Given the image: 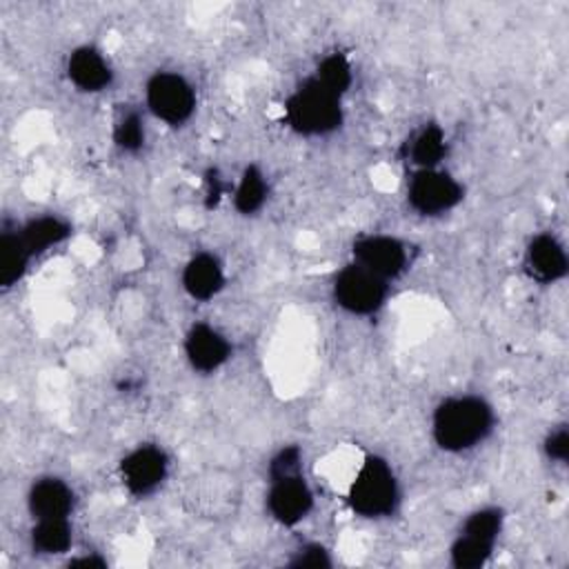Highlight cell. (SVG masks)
I'll list each match as a JSON object with an SVG mask.
<instances>
[{"label":"cell","mask_w":569,"mask_h":569,"mask_svg":"<svg viewBox=\"0 0 569 569\" xmlns=\"http://www.w3.org/2000/svg\"><path fill=\"white\" fill-rule=\"evenodd\" d=\"M505 527H507L505 507L489 502V505H478L471 511H467L456 531L487 540L491 545H498L505 533Z\"/></svg>","instance_id":"obj_23"},{"label":"cell","mask_w":569,"mask_h":569,"mask_svg":"<svg viewBox=\"0 0 569 569\" xmlns=\"http://www.w3.org/2000/svg\"><path fill=\"white\" fill-rule=\"evenodd\" d=\"M282 120L298 138H329L345 127V98L327 91L311 76H307L287 93L282 102Z\"/></svg>","instance_id":"obj_3"},{"label":"cell","mask_w":569,"mask_h":569,"mask_svg":"<svg viewBox=\"0 0 569 569\" xmlns=\"http://www.w3.org/2000/svg\"><path fill=\"white\" fill-rule=\"evenodd\" d=\"M349 511L367 522L393 518L402 507V482L393 462L378 451H362L342 487Z\"/></svg>","instance_id":"obj_2"},{"label":"cell","mask_w":569,"mask_h":569,"mask_svg":"<svg viewBox=\"0 0 569 569\" xmlns=\"http://www.w3.org/2000/svg\"><path fill=\"white\" fill-rule=\"evenodd\" d=\"M289 567H318V569H325V567H331L333 565V558H331V549L325 545V542H318V540H305L300 542L289 560H287Z\"/></svg>","instance_id":"obj_27"},{"label":"cell","mask_w":569,"mask_h":569,"mask_svg":"<svg viewBox=\"0 0 569 569\" xmlns=\"http://www.w3.org/2000/svg\"><path fill=\"white\" fill-rule=\"evenodd\" d=\"M142 107L156 122L180 129L198 111V89L189 76L178 69H156L142 87Z\"/></svg>","instance_id":"obj_5"},{"label":"cell","mask_w":569,"mask_h":569,"mask_svg":"<svg viewBox=\"0 0 569 569\" xmlns=\"http://www.w3.org/2000/svg\"><path fill=\"white\" fill-rule=\"evenodd\" d=\"M496 547L498 545H491L487 540L456 531L447 547L449 565L456 569H480L493 558Z\"/></svg>","instance_id":"obj_24"},{"label":"cell","mask_w":569,"mask_h":569,"mask_svg":"<svg viewBox=\"0 0 569 569\" xmlns=\"http://www.w3.org/2000/svg\"><path fill=\"white\" fill-rule=\"evenodd\" d=\"M64 78L82 96H102L116 82L111 58L93 42H80L64 56Z\"/></svg>","instance_id":"obj_12"},{"label":"cell","mask_w":569,"mask_h":569,"mask_svg":"<svg viewBox=\"0 0 569 569\" xmlns=\"http://www.w3.org/2000/svg\"><path fill=\"white\" fill-rule=\"evenodd\" d=\"M462 180L447 167L416 169L405 180V202L422 220H438L453 213L465 202Z\"/></svg>","instance_id":"obj_7"},{"label":"cell","mask_w":569,"mask_h":569,"mask_svg":"<svg viewBox=\"0 0 569 569\" xmlns=\"http://www.w3.org/2000/svg\"><path fill=\"white\" fill-rule=\"evenodd\" d=\"M305 460H307L305 449L298 442L280 445L271 451V456L264 462V480L291 476V473H302V471H307Z\"/></svg>","instance_id":"obj_25"},{"label":"cell","mask_w":569,"mask_h":569,"mask_svg":"<svg viewBox=\"0 0 569 569\" xmlns=\"http://www.w3.org/2000/svg\"><path fill=\"white\" fill-rule=\"evenodd\" d=\"M264 513L282 529L300 527L316 509V489L307 471L264 480Z\"/></svg>","instance_id":"obj_10"},{"label":"cell","mask_w":569,"mask_h":569,"mask_svg":"<svg viewBox=\"0 0 569 569\" xmlns=\"http://www.w3.org/2000/svg\"><path fill=\"white\" fill-rule=\"evenodd\" d=\"M69 565L71 567H78V565H82V567H107L109 562H107V558L104 556H100V553H82V556H73V558H69Z\"/></svg>","instance_id":"obj_29"},{"label":"cell","mask_w":569,"mask_h":569,"mask_svg":"<svg viewBox=\"0 0 569 569\" xmlns=\"http://www.w3.org/2000/svg\"><path fill=\"white\" fill-rule=\"evenodd\" d=\"M449 151H451L449 133L436 120H427V122L418 124L400 142V158L409 167V171L445 167Z\"/></svg>","instance_id":"obj_16"},{"label":"cell","mask_w":569,"mask_h":569,"mask_svg":"<svg viewBox=\"0 0 569 569\" xmlns=\"http://www.w3.org/2000/svg\"><path fill=\"white\" fill-rule=\"evenodd\" d=\"M496 427V407L478 391L442 396L429 416L431 442L447 456H465L480 449L493 436Z\"/></svg>","instance_id":"obj_1"},{"label":"cell","mask_w":569,"mask_h":569,"mask_svg":"<svg viewBox=\"0 0 569 569\" xmlns=\"http://www.w3.org/2000/svg\"><path fill=\"white\" fill-rule=\"evenodd\" d=\"M231 191V184L220 176L218 169H209L204 176V200L209 209H216Z\"/></svg>","instance_id":"obj_28"},{"label":"cell","mask_w":569,"mask_h":569,"mask_svg":"<svg viewBox=\"0 0 569 569\" xmlns=\"http://www.w3.org/2000/svg\"><path fill=\"white\" fill-rule=\"evenodd\" d=\"M242 502V485L236 473L227 469H200L191 473L180 487L182 509L198 520L233 518Z\"/></svg>","instance_id":"obj_4"},{"label":"cell","mask_w":569,"mask_h":569,"mask_svg":"<svg viewBox=\"0 0 569 569\" xmlns=\"http://www.w3.org/2000/svg\"><path fill=\"white\" fill-rule=\"evenodd\" d=\"M540 451L549 465L567 467V460H569V427H567V422L551 425L545 431V436L540 440Z\"/></svg>","instance_id":"obj_26"},{"label":"cell","mask_w":569,"mask_h":569,"mask_svg":"<svg viewBox=\"0 0 569 569\" xmlns=\"http://www.w3.org/2000/svg\"><path fill=\"white\" fill-rule=\"evenodd\" d=\"M269 198H271L269 173L258 162L244 164L238 178L231 182V191H229L233 211L242 218H253L267 207Z\"/></svg>","instance_id":"obj_18"},{"label":"cell","mask_w":569,"mask_h":569,"mask_svg":"<svg viewBox=\"0 0 569 569\" xmlns=\"http://www.w3.org/2000/svg\"><path fill=\"white\" fill-rule=\"evenodd\" d=\"M147 118L149 116L140 104H122L116 109L109 127V138L122 156H138L144 151L149 140Z\"/></svg>","instance_id":"obj_19"},{"label":"cell","mask_w":569,"mask_h":569,"mask_svg":"<svg viewBox=\"0 0 569 569\" xmlns=\"http://www.w3.org/2000/svg\"><path fill=\"white\" fill-rule=\"evenodd\" d=\"M24 507L31 520L73 518L78 493L73 485L58 473L36 476L24 493Z\"/></svg>","instance_id":"obj_14"},{"label":"cell","mask_w":569,"mask_h":569,"mask_svg":"<svg viewBox=\"0 0 569 569\" xmlns=\"http://www.w3.org/2000/svg\"><path fill=\"white\" fill-rule=\"evenodd\" d=\"M13 229L33 260H40L42 256L62 247L73 236L71 220L51 211L33 213L24 220H18L13 222Z\"/></svg>","instance_id":"obj_17"},{"label":"cell","mask_w":569,"mask_h":569,"mask_svg":"<svg viewBox=\"0 0 569 569\" xmlns=\"http://www.w3.org/2000/svg\"><path fill=\"white\" fill-rule=\"evenodd\" d=\"M227 264L224 260L211 251L200 249L193 251L180 267V289L193 302H211L227 287Z\"/></svg>","instance_id":"obj_15"},{"label":"cell","mask_w":569,"mask_h":569,"mask_svg":"<svg viewBox=\"0 0 569 569\" xmlns=\"http://www.w3.org/2000/svg\"><path fill=\"white\" fill-rule=\"evenodd\" d=\"M520 264L531 282L553 287L569 273V253L562 238L556 231L545 229L527 240Z\"/></svg>","instance_id":"obj_13"},{"label":"cell","mask_w":569,"mask_h":569,"mask_svg":"<svg viewBox=\"0 0 569 569\" xmlns=\"http://www.w3.org/2000/svg\"><path fill=\"white\" fill-rule=\"evenodd\" d=\"M27 542L31 553L42 558L67 556L76 542V529L71 518H53V520H31Z\"/></svg>","instance_id":"obj_20"},{"label":"cell","mask_w":569,"mask_h":569,"mask_svg":"<svg viewBox=\"0 0 569 569\" xmlns=\"http://www.w3.org/2000/svg\"><path fill=\"white\" fill-rule=\"evenodd\" d=\"M349 260L393 284L413 267L416 247L391 231H362L349 244Z\"/></svg>","instance_id":"obj_8"},{"label":"cell","mask_w":569,"mask_h":569,"mask_svg":"<svg viewBox=\"0 0 569 569\" xmlns=\"http://www.w3.org/2000/svg\"><path fill=\"white\" fill-rule=\"evenodd\" d=\"M309 76L318 84H322L327 91H331L340 98H347L356 82L353 62H351L349 53H345L342 49H331V51L322 53Z\"/></svg>","instance_id":"obj_22"},{"label":"cell","mask_w":569,"mask_h":569,"mask_svg":"<svg viewBox=\"0 0 569 569\" xmlns=\"http://www.w3.org/2000/svg\"><path fill=\"white\" fill-rule=\"evenodd\" d=\"M180 349L187 367L198 376H213L233 358V340L209 320H193L182 333Z\"/></svg>","instance_id":"obj_11"},{"label":"cell","mask_w":569,"mask_h":569,"mask_svg":"<svg viewBox=\"0 0 569 569\" xmlns=\"http://www.w3.org/2000/svg\"><path fill=\"white\" fill-rule=\"evenodd\" d=\"M173 460L164 445L153 440H142L129 447L118 460V480L122 489L136 498L147 500L156 496L171 478Z\"/></svg>","instance_id":"obj_9"},{"label":"cell","mask_w":569,"mask_h":569,"mask_svg":"<svg viewBox=\"0 0 569 569\" xmlns=\"http://www.w3.org/2000/svg\"><path fill=\"white\" fill-rule=\"evenodd\" d=\"M391 282L347 260L340 269L333 271L329 282V296L336 309L345 316L373 318L387 307L391 298Z\"/></svg>","instance_id":"obj_6"},{"label":"cell","mask_w":569,"mask_h":569,"mask_svg":"<svg viewBox=\"0 0 569 569\" xmlns=\"http://www.w3.org/2000/svg\"><path fill=\"white\" fill-rule=\"evenodd\" d=\"M33 258L22 247L13 224L4 222L0 231V289H16L31 271Z\"/></svg>","instance_id":"obj_21"}]
</instances>
